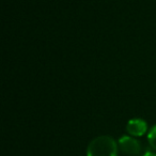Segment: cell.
Returning <instances> with one entry per match:
<instances>
[{
    "label": "cell",
    "instance_id": "5",
    "mask_svg": "<svg viewBox=\"0 0 156 156\" xmlns=\"http://www.w3.org/2000/svg\"><path fill=\"white\" fill-rule=\"evenodd\" d=\"M142 156H156V154H155V153H153V152L147 151V152H145V153L143 154Z\"/></svg>",
    "mask_w": 156,
    "mask_h": 156
},
{
    "label": "cell",
    "instance_id": "2",
    "mask_svg": "<svg viewBox=\"0 0 156 156\" xmlns=\"http://www.w3.org/2000/svg\"><path fill=\"white\" fill-rule=\"evenodd\" d=\"M120 150L126 156H140L141 144L138 140L129 136H123L118 142Z\"/></svg>",
    "mask_w": 156,
    "mask_h": 156
},
{
    "label": "cell",
    "instance_id": "1",
    "mask_svg": "<svg viewBox=\"0 0 156 156\" xmlns=\"http://www.w3.org/2000/svg\"><path fill=\"white\" fill-rule=\"evenodd\" d=\"M118 143L109 136H100L89 143L87 156H117Z\"/></svg>",
    "mask_w": 156,
    "mask_h": 156
},
{
    "label": "cell",
    "instance_id": "3",
    "mask_svg": "<svg viewBox=\"0 0 156 156\" xmlns=\"http://www.w3.org/2000/svg\"><path fill=\"white\" fill-rule=\"evenodd\" d=\"M126 130L132 136L140 137L147 133V124L142 119H132L128 121L127 125H126Z\"/></svg>",
    "mask_w": 156,
    "mask_h": 156
},
{
    "label": "cell",
    "instance_id": "4",
    "mask_svg": "<svg viewBox=\"0 0 156 156\" xmlns=\"http://www.w3.org/2000/svg\"><path fill=\"white\" fill-rule=\"evenodd\" d=\"M147 140H149V143L154 150H156V125L153 126L151 128V130L147 134Z\"/></svg>",
    "mask_w": 156,
    "mask_h": 156
}]
</instances>
